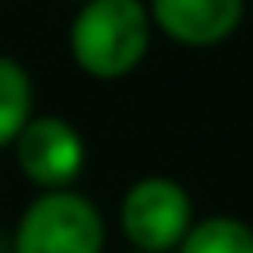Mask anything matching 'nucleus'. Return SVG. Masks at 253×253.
Listing matches in <instances>:
<instances>
[{
	"mask_svg": "<svg viewBox=\"0 0 253 253\" xmlns=\"http://www.w3.org/2000/svg\"><path fill=\"white\" fill-rule=\"evenodd\" d=\"M153 19L142 0H82L71 23V56L89 79H123L145 60Z\"/></svg>",
	"mask_w": 253,
	"mask_h": 253,
	"instance_id": "f257e3e1",
	"label": "nucleus"
},
{
	"mask_svg": "<svg viewBox=\"0 0 253 253\" xmlns=\"http://www.w3.org/2000/svg\"><path fill=\"white\" fill-rule=\"evenodd\" d=\"M15 253H104L101 209L75 190H45L23 209Z\"/></svg>",
	"mask_w": 253,
	"mask_h": 253,
	"instance_id": "f03ea898",
	"label": "nucleus"
},
{
	"mask_svg": "<svg viewBox=\"0 0 253 253\" xmlns=\"http://www.w3.org/2000/svg\"><path fill=\"white\" fill-rule=\"evenodd\" d=\"M194 223L186 186L168 175H145L119 201V227L138 253H171Z\"/></svg>",
	"mask_w": 253,
	"mask_h": 253,
	"instance_id": "7ed1b4c3",
	"label": "nucleus"
},
{
	"mask_svg": "<svg viewBox=\"0 0 253 253\" xmlns=\"http://www.w3.org/2000/svg\"><path fill=\"white\" fill-rule=\"evenodd\" d=\"M19 171L41 190H63L86 164V142L63 116H30L15 142Z\"/></svg>",
	"mask_w": 253,
	"mask_h": 253,
	"instance_id": "20e7f679",
	"label": "nucleus"
},
{
	"mask_svg": "<svg viewBox=\"0 0 253 253\" xmlns=\"http://www.w3.org/2000/svg\"><path fill=\"white\" fill-rule=\"evenodd\" d=\"M246 15V0H153L149 19L164 38L186 48L227 41Z\"/></svg>",
	"mask_w": 253,
	"mask_h": 253,
	"instance_id": "39448f33",
	"label": "nucleus"
},
{
	"mask_svg": "<svg viewBox=\"0 0 253 253\" xmlns=\"http://www.w3.org/2000/svg\"><path fill=\"white\" fill-rule=\"evenodd\" d=\"M34 116V82L26 67L11 56H0V149L19 138Z\"/></svg>",
	"mask_w": 253,
	"mask_h": 253,
	"instance_id": "423d86ee",
	"label": "nucleus"
},
{
	"mask_svg": "<svg viewBox=\"0 0 253 253\" xmlns=\"http://www.w3.org/2000/svg\"><path fill=\"white\" fill-rule=\"evenodd\" d=\"M179 253H253V227L235 216H209V220L190 223Z\"/></svg>",
	"mask_w": 253,
	"mask_h": 253,
	"instance_id": "0eeeda50",
	"label": "nucleus"
},
{
	"mask_svg": "<svg viewBox=\"0 0 253 253\" xmlns=\"http://www.w3.org/2000/svg\"><path fill=\"white\" fill-rule=\"evenodd\" d=\"M134 253H138V250H134Z\"/></svg>",
	"mask_w": 253,
	"mask_h": 253,
	"instance_id": "6e6552de",
	"label": "nucleus"
}]
</instances>
